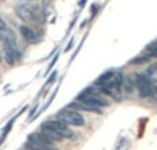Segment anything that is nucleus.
Listing matches in <instances>:
<instances>
[{
    "mask_svg": "<svg viewBox=\"0 0 157 150\" xmlns=\"http://www.w3.org/2000/svg\"><path fill=\"white\" fill-rule=\"evenodd\" d=\"M77 99H78V102H83V103L91 105V106L98 107V109H99L101 106H108V105H109V102L106 101L105 98L97 95V92H95L94 90H91V88H87V90H84L83 92L78 95Z\"/></svg>",
    "mask_w": 157,
    "mask_h": 150,
    "instance_id": "obj_1",
    "label": "nucleus"
},
{
    "mask_svg": "<svg viewBox=\"0 0 157 150\" xmlns=\"http://www.w3.org/2000/svg\"><path fill=\"white\" fill-rule=\"evenodd\" d=\"M57 120L62 121L63 124H71L75 127H81L84 126V117L76 110H61L57 114Z\"/></svg>",
    "mask_w": 157,
    "mask_h": 150,
    "instance_id": "obj_2",
    "label": "nucleus"
},
{
    "mask_svg": "<svg viewBox=\"0 0 157 150\" xmlns=\"http://www.w3.org/2000/svg\"><path fill=\"white\" fill-rule=\"evenodd\" d=\"M43 128H48L51 129V131H54L55 134H58L61 138H73V132L71 131V128H69L66 124H63L62 121L59 120H50V121H46V123H43Z\"/></svg>",
    "mask_w": 157,
    "mask_h": 150,
    "instance_id": "obj_3",
    "label": "nucleus"
},
{
    "mask_svg": "<svg viewBox=\"0 0 157 150\" xmlns=\"http://www.w3.org/2000/svg\"><path fill=\"white\" fill-rule=\"evenodd\" d=\"M15 14L18 15V18H21L25 22H33L35 21V13L30 8H28L26 6L18 4L15 6Z\"/></svg>",
    "mask_w": 157,
    "mask_h": 150,
    "instance_id": "obj_4",
    "label": "nucleus"
},
{
    "mask_svg": "<svg viewBox=\"0 0 157 150\" xmlns=\"http://www.w3.org/2000/svg\"><path fill=\"white\" fill-rule=\"evenodd\" d=\"M19 32H21V36L28 41V43H37V41H39L37 33H36L32 28L26 26V25L19 26Z\"/></svg>",
    "mask_w": 157,
    "mask_h": 150,
    "instance_id": "obj_5",
    "label": "nucleus"
},
{
    "mask_svg": "<svg viewBox=\"0 0 157 150\" xmlns=\"http://www.w3.org/2000/svg\"><path fill=\"white\" fill-rule=\"evenodd\" d=\"M4 58H6V62L8 65H13L15 62V59L18 58V52H17L15 47L13 46H6L4 47Z\"/></svg>",
    "mask_w": 157,
    "mask_h": 150,
    "instance_id": "obj_6",
    "label": "nucleus"
},
{
    "mask_svg": "<svg viewBox=\"0 0 157 150\" xmlns=\"http://www.w3.org/2000/svg\"><path fill=\"white\" fill-rule=\"evenodd\" d=\"M25 150H58L54 145H43V143L28 142L25 143Z\"/></svg>",
    "mask_w": 157,
    "mask_h": 150,
    "instance_id": "obj_7",
    "label": "nucleus"
},
{
    "mask_svg": "<svg viewBox=\"0 0 157 150\" xmlns=\"http://www.w3.org/2000/svg\"><path fill=\"white\" fill-rule=\"evenodd\" d=\"M123 85H124V90L127 92H131L134 90V87H136V74H131L127 79H124Z\"/></svg>",
    "mask_w": 157,
    "mask_h": 150,
    "instance_id": "obj_8",
    "label": "nucleus"
},
{
    "mask_svg": "<svg viewBox=\"0 0 157 150\" xmlns=\"http://www.w3.org/2000/svg\"><path fill=\"white\" fill-rule=\"evenodd\" d=\"M113 74H114L113 70H109V72H106V73H103L102 76H99L97 79V84H99V85L109 84V83H110V80H112V77H113Z\"/></svg>",
    "mask_w": 157,
    "mask_h": 150,
    "instance_id": "obj_9",
    "label": "nucleus"
},
{
    "mask_svg": "<svg viewBox=\"0 0 157 150\" xmlns=\"http://www.w3.org/2000/svg\"><path fill=\"white\" fill-rule=\"evenodd\" d=\"M149 59H150V55L147 54V55H144V57H138V58H135V59H131L130 63H132V65H141V63L147 62Z\"/></svg>",
    "mask_w": 157,
    "mask_h": 150,
    "instance_id": "obj_10",
    "label": "nucleus"
},
{
    "mask_svg": "<svg viewBox=\"0 0 157 150\" xmlns=\"http://www.w3.org/2000/svg\"><path fill=\"white\" fill-rule=\"evenodd\" d=\"M153 101H157V83H153L152 84V94H150Z\"/></svg>",
    "mask_w": 157,
    "mask_h": 150,
    "instance_id": "obj_11",
    "label": "nucleus"
},
{
    "mask_svg": "<svg viewBox=\"0 0 157 150\" xmlns=\"http://www.w3.org/2000/svg\"><path fill=\"white\" fill-rule=\"evenodd\" d=\"M55 76H57V73H55V72H54V73L51 74V77H50V79H48V81H47V83H48V84H50V83H52V80L55 79Z\"/></svg>",
    "mask_w": 157,
    "mask_h": 150,
    "instance_id": "obj_12",
    "label": "nucleus"
},
{
    "mask_svg": "<svg viewBox=\"0 0 157 150\" xmlns=\"http://www.w3.org/2000/svg\"><path fill=\"white\" fill-rule=\"evenodd\" d=\"M0 62H2V55H0Z\"/></svg>",
    "mask_w": 157,
    "mask_h": 150,
    "instance_id": "obj_13",
    "label": "nucleus"
}]
</instances>
